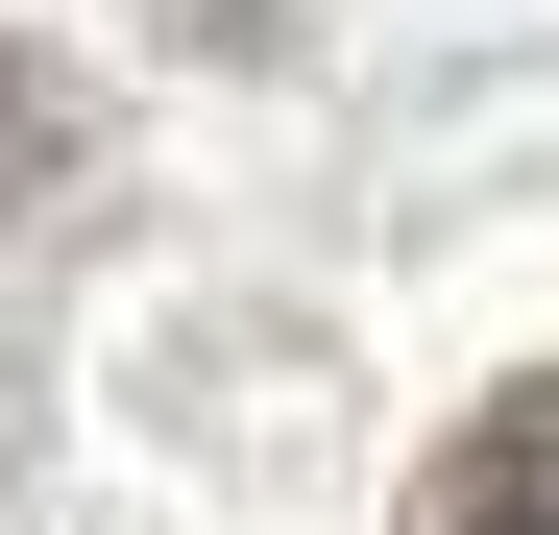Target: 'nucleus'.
<instances>
[{
    "instance_id": "nucleus-1",
    "label": "nucleus",
    "mask_w": 559,
    "mask_h": 535,
    "mask_svg": "<svg viewBox=\"0 0 559 535\" xmlns=\"http://www.w3.org/2000/svg\"><path fill=\"white\" fill-rule=\"evenodd\" d=\"M414 535H559V366H535V390H487V414L414 463Z\"/></svg>"
},
{
    "instance_id": "nucleus-2",
    "label": "nucleus",
    "mask_w": 559,
    "mask_h": 535,
    "mask_svg": "<svg viewBox=\"0 0 559 535\" xmlns=\"http://www.w3.org/2000/svg\"><path fill=\"white\" fill-rule=\"evenodd\" d=\"M73 146H98V98H73L49 49H0V219H49V195H73Z\"/></svg>"
},
{
    "instance_id": "nucleus-3",
    "label": "nucleus",
    "mask_w": 559,
    "mask_h": 535,
    "mask_svg": "<svg viewBox=\"0 0 559 535\" xmlns=\"http://www.w3.org/2000/svg\"><path fill=\"white\" fill-rule=\"evenodd\" d=\"M0 463H25V390H0Z\"/></svg>"
}]
</instances>
